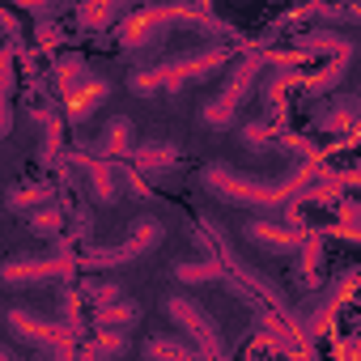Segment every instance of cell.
Segmentation results:
<instances>
[{
	"mask_svg": "<svg viewBox=\"0 0 361 361\" xmlns=\"http://www.w3.org/2000/svg\"><path fill=\"white\" fill-rule=\"evenodd\" d=\"M319 178V166H302L285 178H259V174H247V170H234L226 161H209L200 170V183L209 196L226 200V204H238V209H259V213H285L298 204V192L306 183Z\"/></svg>",
	"mask_w": 361,
	"mask_h": 361,
	"instance_id": "6da1fadb",
	"label": "cell"
},
{
	"mask_svg": "<svg viewBox=\"0 0 361 361\" xmlns=\"http://www.w3.org/2000/svg\"><path fill=\"white\" fill-rule=\"evenodd\" d=\"M230 60H234V47H230V43H213V47H200V51H183V56L166 60V64H149L145 77H149L153 94H157V90L178 94V90H188V85H196V81L217 77Z\"/></svg>",
	"mask_w": 361,
	"mask_h": 361,
	"instance_id": "7a4b0ae2",
	"label": "cell"
},
{
	"mask_svg": "<svg viewBox=\"0 0 361 361\" xmlns=\"http://www.w3.org/2000/svg\"><path fill=\"white\" fill-rule=\"evenodd\" d=\"M161 238H166V226H161L157 217L140 213V217L128 226L123 243H115V247H94V243H90V247L77 255V264H81V268H90V272H115V268H123V264L145 259Z\"/></svg>",
	"mask_w": 361,
	"mask_h": 361,
	"instance_id": "3957f363",
	"label": "cell"
},
{
	"mask_svg": "<svg viewBox=\"0 0 361 361\" xmlns=\"http://www.w3.org/2000/svg\"><path fill=\"white\" fill-rule=\"evenodd\" d=\"M264 64H268V56L259 51V47H251L234 68H230V77H226V85L204 102V111H200V119H204V128H230L234 123V115H238V106L251 98V90H255V81H259V73H264Z\"/></svg>",
	"mask_w": 361,
	"mask_h": 361,
	"instance_id": "277c9868",
	"label": "cell"
},
{
	"mask_svg": "<svg viewBox=\"0 0 361 361\" xmlns=\"http://www.w3.org/2000/svg\"><path fill=\"white\" fill-rule=\"evenodd\" d=\"M77 268V255H73V243L60 234L56 238V251L47 255H13L0 264V285H43V281H56V276H73Z\"/></svg>",
	"mask_w": 361,
	"mask_h": 361,
	"instance_id": "5b68a950",
	"label": "cell"
},
{
	"mask_svg": "<svg viewBox=\"0 0 361 361\" xmlns=\"http://www.w3.org/2000/svg\"><path fill=\"white\" fill-rule=\"evenodd\" d=\"M166 314H170V323L183 331V340H188L204 361H226L221 327L213 323V314H209L200 302H192V298H170V302H166Z\"/></svg>",
	"mask_w": 361,
	"mask_h": 361,
	"instance_id": "8992f818",
	"label": "cell"
},
{
	"mask_svg": "<svg viewBox=\"0 0 361 361\" xmlns=\"http://www.w3.org/2000/svg\"><path fill=\"white\" fill-rule=\"evenodd\" d=\"M5 323H9V331H13L26 348H39V353H60V348H68V344L77 340L60 319L39 314V310H30V306H9V310H5Z\"/></svg>",
	"mask_w": 361,
	"mask_h": 361,
	"instance_id": "52a82bcc",
	"label": "cell"
},
{
	"mask_svg": "<svg viewBox=\"0 0 361 361\" xmlns=\"http://www.w3.org/2000/svg\"><path fill=\"white\" fill-rule=\"evenodd\" d=\"M170 30H174V26H170L166 5H161V9H157V5H145V9H128V13L119 18L115 39H119V47H123L128 56H140V51L157 47Z\"/></svg>",
	"mask_w": 361,
	"mask_h": 361,
	"instance_id": "ba28073f",
	"label": "cell"
},
{
	"mask_svg": "<svg viewBox=\"0 0 361 361\" xmlns=\"http://www.w3.org/2000/svg\"><path fill=\"white\" fill-rule=\"evenodd\" d=\"M243 238L251 243V247H259V251H272V255H298V247H302V230L298 226H285V221H268V217H251L247 226H243Z\"/></svg>",
	"mask_w": 361,
	"mask_h": 361,
	"instance_id": "9c48e42d",
	"label": "cell"
},
{
	"mask_svg": "<svg viewBox=\"0 0 361 361\" xmlns=\"http://www.w3.org/2000/svg\"><path fill=\"white\" fill-rule=\"evenodd\" d=\"M132 153H136V123L128 119V115H111L106 119V128H102V136L94 140V149H90V157H102V161H132Z\"/></svg>",
	"mask_w": 361,
	"mask_h": 361,
	"instance_id": "30bf717a",
	"label": "cell"
},
{
	"mask_svg": "<svg viewBox=\"0 0 361 361\" xmlns=\"http://www.w3.org/2000/svg\"><path fill=\"white\" fill-rule=\"evenodd\" d=\"M68 161L85 170L90 192H94L98 204H115V196H119V166L115 161H102V157H90V153H68Z\"/></svg>",
	"mask_w": 361,
	"mask_h": 361,
	"instance_id": "8fae6325",
	"label": "cell"
},
{
	"mask_svg": "<svg viewBox=\"0 0 361 361\" xmlns=\"http://www.w3.org/2000/svg\"><path fill=\"white\" fill-rule=\"evenodd\" d=\"M293 51L302 56H336V60H353L357 43L348 35H336V30H302L293 35Z\"/></svg>",
	"mask_w": 361,
	"mask_h": 361,
	"instance_id": "7c38bea8",
	"label": "cell"
},
{
	"mask_svg": "<svg viewBox=\"0 0 361 361\" xmlns=\"http://www.w3.org/2000/svg\"><path fill=\"white\" fill-rule=\"evenodd\" d=\"M132 170L145 178H157V174H174L178 170V145H170V140H149V145H136V153H132Z\"/></svg>",
	"mask_w": 361,
	"mask_h": 361,
	"instance_id": "4fadbf2b",
	"label": "cell"
},
{
	"mask_svg": "<svg viewBox=\"0 0 361 361\" xmlns=\"http://www.w3.org/2000/svg\"><path fill=\"white\" fill-rule=\"evenodd\" d=\"M106 94H111V81L98 77V73H94L85 85H77V90L64 98V115H68V123H85V119L106 102Z\"/></svg>",
	"mask_w": 361,
	"mask_h": 361,
	"instance_id": "5bb4252c",
	"label": "cell"
},
{
	"mask_svg": "<svg viewBox=\"0 0 361 361\" xmlns=\"http://www.w3.org/2000/svg\"><path fill=\"white\" fill-rule=\"evenodd\" d=\"M140 357H145V361H204L183 336H170V331H153V336L140 344Z\"/></svg>",
	"mask_w": 361,
	"mask_h": 361,
	"instance_id": "9a60e30c",
	"label": "cell"
},
{
	"mask_svg": "<svg viewBox=\"0 0 361 361\" xmlns=\"http://www.w3.org/2000/svg\"><path fill=\"white\" fill-rule=\"evenodd\" d=\"M357 115H361V102H357L353 94H344V98H336V102H331V111H323L314 123H319V132L353 136V132H357Z\"/></svg>",
	"mask_w": 361,
	"mask_h": 361,
	"instance_id": "2e32d148",
	"label": "cell"
},
{
	"mask_svg": "<svg viewBox=\"0 0 361 361\" xmlns=\"http://www.w3.org/2000/svg\"><path fill=\"white\" fill-rule=\"evenodd\" d=\"M94 331H132L136 323H140V306L132 302V298H123V302H115V306H102V310H94Z\"/></svg>",
	"mask_w": 361,
	"mask_h": 361,
	"instance_id": "e0dca14e",
	"label": "cell"
},
{
	"mask_svg": "<svg viewBox=\"0 0 361 361\" xmlns=\"http://www.w3.org/2000/svg\"><path fill=\"white\" fill-rule=\"evenodd\" d=\"M47 200H56V183H18V188L5 192V209L9 213H35Z\"/></svg>",
	"mask_w": 361,
	"mask_h": 361,
	"instance_id": "ac0fdd59",
	"label": "cell"
},
{
	"mask_svg": "<svg viewBox=\"0 0 361 361\" xmlns=\"http://www.w3.org/2000/svg\"><path fill=\"white\" fill-rule=\"evenodd\" d=\"M94 73H90V64H85V56H77V51H64V56H56V90H60V98H68L77 85H85Z\"/></svg>",
	"mask_w": 361,
	"mask_h": 361,
	"instance_id": "d6986e66",
	"label": "cell"
},
{
	"mask_svg": "<svg viewBox=\"0 0 361 361\" xmlns=\"http://www.w3.org/2000/svg\"><path fill=\"white\" fill-rule=\"evenodd\" d=\"M26 226H30L39 238H60V234H64V209H60L56 200H47V204H39L35 213H26Z\"/></svg>",
	"mask_w": 361,
	"mask_h": 361,
	"instance_id": "ffe728a7",
	"label": "cell"
},
{
	"mask_svg": "<svg viewBox=\"0 0 361 361\" xmlns=\"http://www.w3.org/2000/svg\"><path fill=\"white\" fill-rule=\"evenodd\" d=\"M77 293H81V302H90L94 310L123 302V285H115V281H81V285H77Z\"/></svg>",
	"mask_w": 361,
	"mask_h": 361,
	"instance_id": "44dd1931",
	"label": "cell"
},
{
	"mask_svg": "<svg viewBox=\"0 0 361 361\" xmlns=\"http://www.w3.org/2000/svg\"><path fill=\"white\" fill-rule=\"evenodd\" d=\"M174 276L183 285H209V281H221L226 268L217 259H200V264H174Z\"/></svg>",
	"mask_w": 361,
	"mask_h": 361,
	"instance_id": "7402d4cb",
	"label": "cell"
},
{
	"mask_svg": "<svg viewBox=\"0 0 361 361\" xmlns=\"http://www.w3.org/2000/svg\"><path fill=\"white\" fill-rule=\"evenodd\" d=\"M128 9L123 5H81L77 9V22L85 26V30H106L111 22H119Z\"/></svg>",
	"mask_w": 361,
	"mask_h": 361,
	"instance_id": "603a6c76",
	"label": "cell"
},
{
	"mask_svg": "<svg viewBox=\"0 0 361 361\" xmlns=\"http://www.w3.org/2000/svg\"><path fill=\"white\" fill-rule=\"evenodd\" d=\"M60 323L73 331V336H81L85 331V314H81V293L68 285L64 293H60Z\"/></svg>",
	"mask_w": 361,
	"mask_h": 361,
	"instance_id": "cb8c5ba5",
	"label": "cell"
},
{
	"mask_svg": "<svg viewBox=\"0 0 361 361\" xmlns=\"http://www.w3.org/2000/svg\"><path fill=\"white\" fill-rule=\"evenodd\" d=\"M243 145L251 149V153H264V149H272V123L268 119H251V123H243Z\"/></svg>",
	"mask_w": 361,
	"mask_h": 361,
	"instance_id": "d4e9b609",
	"label": "cell"
},
{
	"mask_svg": "<svg viewBox=\"0 0 361 361\" xmlns=\"http://www.w3.org/2000/svg\"><path fill=\"white\" fill-rule=\"evenodd\" d=\"M281 145H285L289 153H298L306 166H319V161H323V149H319L314 140H306L302 132H285V136H281Z\"/></svg>",
	"mask_w": 361,
	"mask_h": 361,
	"instance_id": "484cf974",
	"label": "cell"
},
{
	"mask_svg": "<svg viewBox=\"0 0 361 361\" xmlns=\"http://www.w3.org/2000/svg\"><path fill=\"white\" fill-rule=\"evenodd\" d=\"M302 18H323V22H361V9H357V5H344V9H336V5H310V9H302Z\"/></svg>",
	"mask_w": 361,
	"mask_h": 361,
	"instance_id": "4316f807",
	"label": "cell"
},
{
	"mask_svg": "<svg viewBox=\"0 0 361 361\" xmlns=\"http://www.w3.org/2000/svg\"><path fill=\"white\" fill-rule=\"evenodd\" d=\"M90 344H94L106 361H111V357H128V331H98Z\"/></svg>",
	"mask_w": 361,
	"mask_h": 361,
	"instance_id": "83f0119b",
	"label": "cell"
},
{
	"mask_svg": "<svg viewBox=\"0 0 361 361\" xmlns=\"http://www.w3.org/2000/svg\"><path fill=\"white\" fill-rule=\"evenodd\" d=\"M90 234H94V213H90V204H81L77 217H73V230H64V238L77 247V243H85Z\"/></svg>",
	"mask_w": 361,
	"mask_h": 361,
	"instance_id": "f1b7e54d",
	"label": "cell"
},
{
	"mask_svg": "<svg viewBox=\"0 0 361 361\" xmlns=\"http://www.w3.org/2000/svg\"><path fill=\"white\" fill-rule=\"evenodd\" d=\"M119 183H123V188H128L132 196H149V183H145V178H140V174H136L132 166H128V170H119Z\"/></svg>",
	"mask_w": 361,
	"mask_h": 361,
	"instance_id": "f546056e",
	"label": "cell"
},
{
	"mask_svg": "<svg viewBox=\"0 0 361 361\" xmlns=\"http://www.w3.org/2000/svg\"><path fill=\"white\" fill-rule=\"evenodd\" d=\"M81 361H106V357H102V353H98L94 344H85V353H81Z\"/></svg>",
	"mask_w": 361,
	"mask_h": 361,
	"instance_id": "4dcf8cb0",
	"label": "cell"
},
{
	"mask_svg": "<svg viewBox=\"0 0 361 361\" xmlns=\"http://www.w3.org/2000/svg\"><path fill=\"white\" fill-rule=\"evenodd\" d=\"M0 361H22V357H13V353H9L5 344H0Z\"/></svg>",
	"mask_w": 361,
	"mask_h": 361,
	"instance_id": "1f68e13d",
	"label": "cell"
}]
</instances>
